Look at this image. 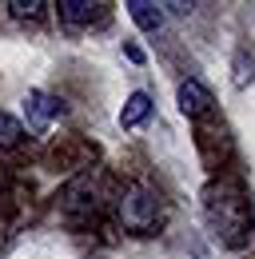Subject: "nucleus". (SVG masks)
Wrapping results in <instances>:
<instances>
[{"label":"nucleus","instance_id":"obj_1","mask_svg":"<svg viewBox=\"0 0 255 259\" xmlns=\"http://www.w3.org/2000/svg\"><path fill=\"white\" fill-rule=\"evenodd\" d=\"M116 215H120V224L128 231H136V235H148L159 220V199L156 192H148V188H140V184H132L124 188L120 195V203H116Z\"/></svg>","mask_w":255,"mask_h":259},{"label":"nucleus","instance_id":"obj_2","mask_svg":"<svg viewBox=\"0 0 255 259\" xmlns=\"http://www.w3.org/2000/svg\"><path fill=\"white\" fill-rule=\"evenodd\" d=\"M24 116H28V128L32 132H44L56 116H64V104L48 92H28L24 96Z\"/></svg>","mask_w":255,"mask_h":259},{"label":"nucleus","instance_id":"obj_3","mask_svg":"<svg viewBox=\"0 0 255 259\" xmlns=\"http://www.w3.org/2000/svg\"><path fill=\"white\" fill-rule=\"evenodd\" d=\"M176 100H180V112L188 116V120H199V116H207L211 112V92L199 84V80H184L180 84V92H176Z\"/></svg>","mask_w":255,"mask_h":259},{"label":"nucleus","instance_id":"obj_4","mask_svg":"<svg viewBox=\"0 0 255 259\" xmlns=\"http://www.w3.org/2000/svg\"><path fill=\"white\" fill-rule=\"evenodd\" d=\"M128 16L144 32H159L163 28V4H152V0H128Z\"/></svg>","mask_w":255,"mask_h":259},{"label":"nucleus","instance_id":"obj_5","mask_svg":"<svg viewBox=\"0 0 255 259\" xmlns=\"http://www.w3.org/2000/svg\"><path fill=\"white\" fill-rule=\"evenodd\" d=\"M56 12H60L64 24H92L96 16H100V4H92V0H60L56 4Z\"/></svg>","mask_w":255,"mask_h":259},{"label":"nucleus","instance_id":"obj_6","mask_svg":"<svg viewBox=\"0 0 255 259\" xmlns=\"http://www.w3.org/2000/svg\"><path fill=\"white\" fill-rule=\"evenodd\" d=\"M148 112H152V96H148V92H132L128 104H124V112H120V128H136V124H144Z\"/></svg>","mask_w":255,"mask_h":259},{"label":"nucleus","instance_id":"obj_7","mask_svg":"<svg viewBox=\"0 0 255 259\" xmlns=\"http://www.w3.org/2000/svg\"><path fill=\"white\" fill-rule=\"evenodd\" d=\"M20 140H24V124H20L16 116L0 112V148H16Z\"/></svg>","mask_w":255,"mask_h":259},{"label":"nucleus","instance_id":"obj_8","mask_svg":"<svg viewBox=\"0 0 255 259\" xmlns=\"http://www.w3.org/2000/svg\"><path fill=\"white\" fill-rule=\"evenodd\" d=\"M12 16H40V8H44V0H8L4 4Z\"/></svg>","mask_w":255,"mask_h":259}]
</instances>
